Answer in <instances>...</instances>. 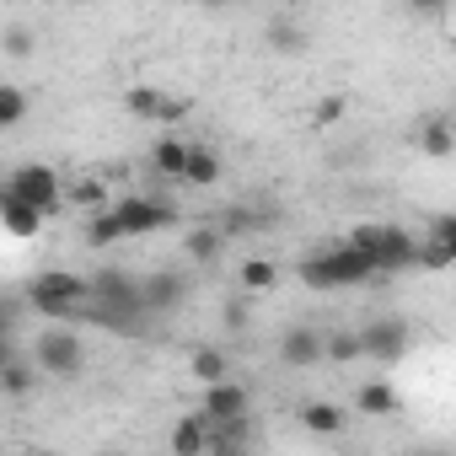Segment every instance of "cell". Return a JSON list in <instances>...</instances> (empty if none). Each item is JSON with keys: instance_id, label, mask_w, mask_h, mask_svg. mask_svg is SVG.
Wrapping results in <instances>:
<instances>
[{"instance_id": "6da1fadb", "label": "cell", "mask_w": 456, "mask_h": 456, "mask_svg": "<svg viewBox=\"0 0 456 456\" xmlns=\"http://www.w3.org/2000/svg\"><path fill=\"white\" fill-rule=\"evenodd\" d=\"M81 317H92V322H102V328H118V333H134V328L145 322L140 285H134L129 274L102 269V274L92 280V301H86V312H81Z\"/></svg>"}, {"instance_id": "7a4b0ae2", "label": "cell", "mask_w": 456, "mask_h": 456, "mask_svg": "<svg viewBox=\"0 0 456 456\" xmlns=\"http://www.w3.org/2000/svg\"><path fill=\"white\" fill-rule=\"evenodd\" d=\"M86 301H92V280H81L70 269H44L22 290V306L28 312H44V317H81Z\"/></svg>"}, {"instance_id": "3957f363", "label": "cell", "mask_w": 456, "mask_h": 456, "mask_svg": "<svg viewBox=\"0 0 456 456\" xmlns=\"http://www.w3.org/2000/svg\"><path fill=\"white\" fill-rule=\"evenodd\" d=\"M349 248H354L376 274L413 269V253H419V242H413L408 232H397V225H354V232H349Z\"/></svg>"}, {"instance_id": "277c9868", "label": "cell", "mask_w": 456, "mask_h": 456, "mask_svg": "<svg viewBox=\"0 0 456 456\" xmlns=\"http://www.w3.org/2000/svg\"><path fill=\"white\" fill-rule=\"evenodd\" d=\"M301 280H306L312 290H338V285H365V280H376V269L344 242V248H333V253L301 258Z\"/></svg>"}, {"instance_id": "5b68a950", "label": "cell", "mask_w": 456, "mask_h": 456, "mask_svg": "<svg viewBox=\"0 0 456 456\" xmlns=\"http://www.w3.org/2000/svg\"><path fill=\"white\" fill-rule=\"evenodd\" d=\"M113 220H118V232L124 237H151V232H167V225H177V209L156 193H129L118 204H108Z\"/></svg>"}, {"instance_id": "8992f818", "label": "cell", "mask_w": 456, "mask_h": 456, "mask_svg": "<svg viewBox=\"0 0 456 456\" xmlns=\"http://www.w3.org/2000/svg\"><path fill=\"white\" fill-rule=\"evenodd\" d=\"M33 365L70 381V376H81V365H86V344H81L70 328H44V333L33 338Z\"/></svg>"}, {"instance_id": "52a82bcc", "label": "cell", "mask_w": 456, "mask_h": 456, "mask_svg": "<svg viewBox=\"0 0 456 456\" xmlns=\"http://www.w3.org/2000/svg\"><path fill=\"white\" fill-rule=\"evenodd\" d=\"M6 188H12L17 199H28V204H33L44 220H49V215L60 209V199H65V188H60V172H54V167H44V161H28V167H17Z\"/></svg>"}, {"instance_id": "ba28073f", "label": "cell", "mask_w": 456, "mask_h": 456, "mask_svg": "<svg viewBox=\"0 0 456 456\" xmlns=\"http://www.w3.org/2000/svg\"><path fill=\"white\" fill-rule=\"evenodd\" d=\"M360 354H370V360H381V365H392V360H403L408 354V322L403 317H376V322H365L360 333Z\"/></svg>"}, {"instance_id": "9c48e42d", "label": "cell", "mask_w": 456, "mask_h": 456, "mask_svg": "<svg viewBox=\"0 0 456 456\" xmlns=\"http://www.w3.org/2000/svg\"><path fill=\"white\" fill-rule=\"evenodd\" d=\"M124 108L134 118H151V124H183L188 118V97H172L161 86H129L124 92Z\"/></svg>"}, {"instance_id": "30bf717a", "label": "cell", "mask_w": 456, "mask_h": 456, "mask_svg": "<svg viewBox=\"0 0 456 456\" xmlns=\"http://www.w3.org/2000/svg\"><path fill=\"white\" fill-rule=\"evenodd\" d=\"M248 408H253V392L237 387V381L204 387V403H199V413H204L209 424H237V419H248Z\"/></svg>"}, {"instance_id": "8fae6325", "label": "cell", "mask_w": 456, "mask_h": 456, "mask_svg": "<svg viewBox=\"0 0 456 456\" xmlns=\"http://www.w3.org/2000/svg\"><path fill=\"white\" fill-rule=\"evenodd\" d=\"M183 296H188V280H183L177 269H156L151 280H140V306H145V317H151V312H177Z\"/></svg>"}, {"instance_id": "7c38bea8", "label": "cell", "mask_w": 456, "mask_h": 456, "mask_svg": "<svg viewBox=\"0 0 456 456\" xmlns=\"http://www.w3.org/2000/svg\"><path fill=\"white\" fill-rule=\"evenodd\" d=\"M0 225H6L12 237H22V242H33L38 232H44V215L28 204V199H17L12 188H0Z\"/></svg>"}, {"instance_id": "4fadbf2b", "label": "cell", "mask_w": 456, "mask_h": 456, "mask_svg": "<svg viewBox=\"0 0 456 456\" xmlns=\"http://www.w3.org/2000/svg\"><path fill=\"white\" fill-rule=\"evenodd\" d=\"M317 360H322V333H312V328H290V333L280 338V365L306 370V365H317Z\"/></svg>"}, {"instance_id": "5bb4252c", "label": "cell", "mask_w": 456, "mask_h": 456, "mask_svg": "<svg viewBox=\"0 0 456 456\" xmlns=\"http://www.w3.org/2000/svg\"><path fill=\"white\" fill-rule=\"evenodd\" d=\"M253 451V424L237 419V424H209V445L204 456H248Z\"/></svg>"}, {"instance_id": "9a60e30c", "label": "cell", "mask_w": 456, "mask_h": 456, "mask_svg": "<svg viewBox=\"0 0 456 456\" xmlns=\"http://www.w3.org/2000/svg\"><path fill=\"white\" fill-rule=\"evenodd\" d=\"M209 445V419L204 413H183L172 424V456H204Z\"/></svg>"}, {"instance_id": "2e32d148", "label": "cell", "mask_w": 456, "mask_h": 456, "mask_svg": "<svg viewBox=\"0 0 456 456\" xmlns=\"http://www.w3.org/2000/svg\"><path fill=\"white\" fill-rule=\"evenodd\" d=\"M38 392V365L28 360V354H17L12 365H0V397H33Z\"/></svg>"}, {"instance_id": "e0dca14e", "label": "cell", "mask_w": 456, "mask_h": 456, "mask_svg": "<svg viewBox=\"0 0 456 456\" xmlns=\"http://www.w3.org/2000/svg\"><path fill=\"white\" fill-rule=\"evenodd\" d=\"M183 183H193V188H215V183H220V156H215L209 145H188Z\"/></svg>"}, {"instance_id": "ac0fdd59", "label": "cell", "mask_w": 456, "mask_h": 456, "mask_svg": "<svg viewBox=\"0 0 456 456\" xmlns=\"http://www.w3.org/2000/svg\"><path fill=\"white\" fill-rule=\"evenodd\" d=\"M264 38H269V49H274V54H301V49H306V33H301V22H296V17H269Z\"/></svg>"}, {"instance_id": "d6986e66", "label": "cell", "mask_w": 456, "mask_h": 456, "mask_svg": "<svg viewBox=\"0 0 456 456\" xmlns=\"http://www.w3.org/2000/svg\"><path fill=\"white\" fill-rule=\"evenodd\" d=\"M419 151L435 156V161H445V156L456 151V129H451V118H429V124H419Z\"/></svg>"}, {"instance_id": "ffe728a7", "label": "cell", "mask_w": 456, "mask_h": 456, "mask_svg": "<svg viewBox=\"0 0 456 456\" xmlns=\"http://www.w3.org/2000/svg\"><path fill=\"white\" fill-rule=\"evenodd\" d=\"M301 424H306L312 435H344L349 413H344L338 403H306V408H301Z\"/></svg>"}, {"instance_id": "44dd1931", "label": "cell", "mask_w": 456, "mask_h": 456, "mask_svg": "<svg viewBox=\"0 0 456 456\" xmlns=\"http://www.w3.org/2000/svg\"><path fill=\"white\" fill-rule=\"evenodd\" d=\"M183 161H188V140H177V134L156 140V151H151V167H156L161 177H183Z\"/></svg>"}, {"instance_id": "7402d4cb", "label": "cell", "mask_w": 456, "mask_h": 456, "mask_svg": "<svg viewBox=\"0 0 456 456\" xmlns=\"http://www.w3.org/2000/svg\"><path fill=\"white\" fill-rule=\"evenodd\" d=\"M38 49V33L22 22V17H12L6 28H0V54H12V60H28Z\"/></svg>"}, {"instance_id": "603a6c76", "label": "cell", "mask_w": 456, "mask_h": 456, "mask_svg": "<svg viewBox=\"0 0 456 456\" xmlns=\"http://www.w3.org/2000/svg\"><path fill=\"white\" fill-rule=\"evenodd\" d=\"M183 248H188V258H193V264H215V258H220V248H225V237L215 232V225H193Z\"/></svg>"}, {"instance_id": "cb8c5ba5", "label": "cell", "mask_w": 456, "mask_h": 456, "mask_svg": "<svg viewBox=\"0 0 456 456\" xmlns=\"http://www.w3.org/2000/svg\"><path fill=\"white\" fill-rule=\"evenodd\" d=\"M188 370L199 376V387H220V381H232V376H225V354H220V349H193Z\"/></svg>"}, {"instance_id": "d4e9b609", "label": "cell", "mask_w": 456, "mask_h": 456, "mask_svg": "<svg viewBox=\"0 0 456 456\" xmlns=\"http://www.w3.org/2000/svg\"><path fill=\"white\" fill-rule=\"evenodd\" d=\"M354 403H360V413H397V392L387 387V381H365L360 392H354Z\"/></svg>"}, {"instance_id": "484cf974", "label": "cell", "mask_w": 456, "mask_h": 456, "mask_svg": "<svg viewBox=\"0 0 456 456\" xmlns=\"http://www.w3.org/2000/svg\"><path fill=\"white\" fill-rule=\"evenodd\" d=\"M113 242H124L118 220H113V209H97V215H86V248H113Z\"/></svg>"}, {"instance_id": "4316f807", "label": "cell", "mask_w": 456, "mask_h": 456, "mask_svg": "<svg viewBox=\"0 0 456 456\" xmlns=\"http://www.w3.org/2000/svg\"><path fill=\"white\" fill-rule=\"evenodd\" d=\"M76 209H108V188H102V177H81V183H70V193H65Z\"/></svg>"}, {"instance_id": "83f0119b", "label": "cell", "mask_w": 456, "mask_h": 456, "mask_svg": "<svg viewBox=\"0 0 456 456\" xmlns=\"http://www.w3.org/2000/svg\"><path fill=\"white\" fill-rule=\"evenodd\" d=\"M280 280V269L269 264V258H248L242 264V296H258V290H269Z\"/></svg>"}, {"instance_id": "f1b7e54d", "label": "cell", "mask_w": 456, "mask_h": 456, "mask_svg": "<svg viewBox=\"0 0 456 456\" xmlns=\"http://www.w3.org/2000/svg\"><path fill=\"white\" fill-rule=\"evenodd\" d=\"M28 118V92L22 86H0V129H17Z\"/></svg>"}, {"instance_id": "f546056e", "label": "cell", "mask_w": 456, "mask_h": 456, "mask_svg": "<svg viewBox=\"0 0 456 456\" xmlns=\"http://www.w3.org/2000/svg\"><path fill=\"white\" fill-rule=\"evenodd\" d=\"M322 360H333V365L360 360V338H354V333H328V338H322Z\"/></svg>"}, {"instance_id": "4dcf8cb0", "label": "cell", "mask_w": 456, "mask_h": 456, "mask_svg": "<svg viewBox=\"0 0 456 456\" xmlns=\"http://www.w3.org/2000/svg\"><path fill=\"white\" fill-rule=\"evenodd\" d=\"M451 258H456L451 242H419V253H413L419 269H451Z\"/></svg>"}, {"instance_id": "1f68e13d", "label": "cell", "mask_w": 456, "mask_h": 456, "mask_svg": "<svg viewBox=\"0 0 456 456\" xmlns=\"http://www.w3.org/2000/svg\"><path fill=\"white\" fill-rule=\"evenodd\" d=\"M22 312H28V306H22V296H17V301H0V333H6V338H17Z\"/></svg>"}, {"instance_id": "d6a6232c", "label": "cell", "mask_w": 456, "mask_h": 456, "mask_svg": "<svg viewBox=\"0 0 456 456\" xmlns=\"http://www.w3.org/2000/svg\"><path fill=\"white\" fill-rule=\"evenodd\" d=\"M429 242H451V248H456V215H435V225H429Z\"/></svg>"}, {"instance_id": "836d02e7", "label": "cell", "mask_w": 456, "mask_h": 456, "mask_svg": "<svg viewBox=\"0 0 456 456\" xmlns=\"http://www.w3.org/2000/svg\"><path fill=\"white\" fill-rule=\"evenodd\" d=\"M312 118H317V124H338V118H344V97H322Z\"/></svg>"}, {"instance_id": "e575fe53", "label": "cell", "mask_w": 456, "mask_h": 456, "mask_svg": "<svg viewBox=\"0 0 456 456\" xmlns=\"http://www.w3.org/2000/svg\"><path fill=\"white\" fill-rule=\"evenodd\" d=\"M248 322V301L237 296V301H225V328H242Z\"/></svg>"}, {"instance_id": "d590c367", "label": "cell", "mask_w": 456, "mask_h": 456, "mask_svg": "<svg viewBox=\"0 0 456 456\" xmlns=\"http://www.w3.org/2000/svg\"><path fill=\"white\" fill-rule=\"evenodd\" d=\"M17 344H22V338H6V333H0V365H12V360H17V354H22V349H17Z\"/></svg>"}, {"instance_id": "8d00e7d4", "label": "cell", "mask_w": 456, "mask_h": 456, "mask_svg": "<svg viewBox=\"0 0 456 456\" xmlns=\"http://www.w3.org/2000/svg\"><path fill=\"white\" fill-rule=\"evenodd\" d=\"M12 456H38V451H12Z\"/></svg>"}, {"instance_id": "74e56055", "label": "cell", "mask_w": 456, "mask_h": 456, "mask_svg": "<svg viewBox=\"0 0 456 456\" xmlns=\"http://www.w3.org/2000/svg\"><path fill=\"white\" fill-rule=\"evenodd\" d=\"M102 456H124V451H102Z\"/></svg>"}, {"instance_id": "f35d334b", "label": "cell", "mask_w": 456, "mask_h": 456, "mask_svg": "<svg viewBox=\"0 0 456 456\" xmlns=\"http://www.w3.org/2000/svg\"><path fill=\"white\" fill-rule=\"evenodd\" d=\"M424 456H445V451H424Z\"/></svg>"}]
</instances>
